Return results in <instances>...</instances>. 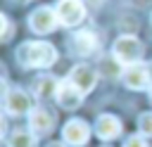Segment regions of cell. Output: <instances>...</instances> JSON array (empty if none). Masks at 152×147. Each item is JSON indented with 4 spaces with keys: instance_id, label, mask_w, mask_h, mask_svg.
<instances>
[{
    "instance_id": "obj_1",
    "label": "cell",
    "mask_w": 152,
    "mask_h": 147,
    "mask_svg": "<svg viewBox=\"0 0 152 147\" xmlns=\"http://www.w3.org/2000/svg\"><path fill=\"white\" fill-rule=\"evenodd\" d=\"M17 59L26 69H45V66L55 64L57 50L50 43H24L17 50Z\"/></svg>"
},
{
    "instance_id": "obj_2",
    "label": "cell",
    "mask_w": 152,
    "mask_h": 147,
    "mask_svg": "<svg viewBox=\"0 0 152 147\" xmlns=\"http://www.w3.org/2000/svg\"><path fill=\"white\" fill-rule=\"evenodd\" d=\"M112 57L119 62V64H138L140 57H142V43L133 36H121L116 38L114 47H112Z\"/></svg>"
},
{
    "instance_id": "obj_3",
    "label": "cell",
    "mask_w": 152,
    "mask_h": 147,
    "mask_svg": "<svg viewBox=\"0 0 152 147\" xmlns=\"http://www.w3.org/2000/svg\"><path fill=\"white\" fill-rule=\"evenodd\" d=\"M86 17V7L81 0H59L57 2V19L64 26H76Z\"/></svg>"
},
{
    "instance_id": "obj_4",
    "label": "cell",
    "mask_w": 152,
    "mask_h": 147,
    "mask_svg": "<svg viewBox=\"0 0 152 147\" xmlns=\"http://www.w3.org/2000/svg\"><path fill=\"white\" fill-rule=\"evenodd\" d=\"M5 111L12 116H21V114L31 111V97L19 88H7L5 90Z\"/></svg>"
},
{
    "instance_id": "obj_5",
    "label": "cell",
    "mask_w": 152,
    "mask_h": 147,
    "mask_svg": "<svg viewBox=\"0 0 152 147\" xmlns=\"http://www.w3.org/2000/svg\"><path fill=\"white\" fill-rule=\"evenodd\" d=\"M121 78H124V85L126 88H131V90H142V88H147V83H150V71H147V66L145 64H128L124 71H121Z\"/></svg>"
},
{
    "instance_id": "obj_6",
    "label": "cell",
    "mask_w": 152,
    "mask_h": 147,
    "mask_svg": "<svg viewBox=\"0 0 152 147\" xmlns=\"http://www.w3.org/2000/svg\"><path fill=\"white\" fill-rule=\"evenodd\" d=\"M57 12L55 9H50V7H40V9H36L31 17H28V26H31V31H36V33H50V31H55V26H57Z\"/></svg>"
},
{
    "instance_id": "obj_7",
    "label": "cell",
    "mask_w": 152,
    "mask_h": 147,
    "mask_svg": "<svg viewBox=\"0 0 152 147\" xmlns=\"http://www.w3.org/2000/svg\"><path fill=\"white\" fill-rule=\"evenodd\" d=\"M62 138H64V142H66V145L81 147V145H86V142H88V138H90V128H88V123H86V121H81V119H71V121L64 126Z\"/></svg>"
},
{
    "instance_id": "obj_8",
    "label": "cell",
    "mask_w": 152,
    "mask_h": 147,
    "mask_svg": "<svg viewBox=\"0 0 152 147\" xmlns=\"http://www.w3.org/2000/svg\"><path fill=\"white\" fill-rule=\"evenodd\" d=\"M69 81L86 95V92H90L93 88H95V81H97V76H95V71L90 69V66H86V64H78V66H74L71 69V74H69Z\"/></svg>"
},
{
    "instance_id": "obj_9",
    "label": "cell",
    "mask_w": 152,
    "mask_h": 147,
    "mask_svg": "<svg viewBox=\"0 0 152 147\" xmlns=\"http://www.w3.org/2000/svg\"><path fill=\"white\" fill-rule=\"evenodd\" d=\"M28 126H31V133L33 135H45V133H50L52 130V126H55V119H52V114L50 111H45V109H31L28 111Z\"/></svg>"
},
{
    "instance_id": "obj_10",
    "label": "cell",
    "mask_w": 152,
    "mask_h": 147,
    "mask_svg": "<svg viewBox=\"0 0 152 147\" xmlns=\"http://www.w3.org/2000/svg\"><path fill=\"white\" fill-rule=\"evenodd\" d=\"M81 90L71 83V81H64V83H59V88H57V102L64 107V109H76L78 104H81Z\"/></svg>"
},
{
    "instance_id": "obj_11",
    "label": "cell",
    "mask_w": 152,
    "mask_h": 147,
    "mask_svg": "<svg viewBox=\"0 0 152 147\" xmlns=\"http://www.w3.org/2000/svg\"><path fill=\"white\" fill-rule=\"evenodd\" d=\"M95 133L102 140H114L121 133V121L116 116H112V114H102L97 119V123H95Z\"/></svg>"
},
{
    "instance_id": "obj_12",
    "label": "cell",
    "mask_w": 152,
    "mask_h": 147,
    "mask_svg": "<svg viewBox=\"0 0 152 147\" xmlns=\"http://www.w3.org/2000/svg\"><path fill=\"white\" fill-rule=\"evenodd\" d=\"M71 45H74V50L78 55H90V52L97 50V38H95L93 31L83 28V31H76V36L71 38Z\"/></svg>"
},
{
    "instance_id": "obj_13",
    "label": "cell",
    "mask_w": 152,
    "mask_h": 147,
    "mask_svg": "<svg viewBox=\"0 0 152 147\" xmlns=\"http://www.w3.org/2000/svg\"><path fill=\"white\" fill-rule=\"evenodd\" d=\"M57 88H59V83L55 76H40L33 83V92L38 97H52V95H57Z\"/></svg>"
},
{
    "instance_id": "obj_14",
    "label": "cell",
    "mask_w": 152,
    "mask_h": 147,
    "mask_svg": "<svg viewBox=\"0 0 152 147\" xmlns=\"http://www.w3.org/2000/svg\"><path fill=\"white\" fill-rule=\"evenodd\" d=\"M7 147H33V133H28V130H14L7 138Z\"/></svg>"
},
{
    "instance_id": "obj_15",
    "label": "cell",
    "mask_w": 152,
    "mask_h": 147,
    "mask_svg": "<svg viewBox=\"0 0 152 147\" xmlns=\"http://www.w3.org/2000/svg\"><path fill=\"white\" fill-rule=\"evenodd\" d=\"M138 128H140V133H142V135H152V111H145V114L140 116Z\"/></svg>"
},
{
    "instance_id": "obj_16",
    "label": "cell",
    "mask_w": 152,
    "mask_h": 147,
    "mask_svg": "<svg viewBox=\"0 0 152 147\" xmlns=\"http://www.w3.org/2000/svg\"><path fill=\"white\" fill-rule=\"evenodd\" d=\"M124 147H147V142H145V138L133 135V138H128V140L124 142Z\"/></svg>"
},
{
    "instance_id": "obj_17",
    "label": "cell",
    "mask_w": 152,
    "mask_h": 147,
    "mask_svg": "<svg viewBox=\"0 0 152 147\" xmlns=\"http://www.w3.org/2000/svg\"><path fill=\"white\" fill-rule=\"evenodd\" d=\"M2 26H5V31H2V40H7L10 33H12V28H10V19H7V17H2Z\"/></svg>"
},
{
    "instance_id": "obj_18",
    "label": "cell",
    "mask_w": 152,
    "mask_h": 147,
    "mask_svg": "<svg viewBox=\"0 0 152 147\" xmlns=\"http://www.w3.org/2000/svg\"><path fill=\"white\" fill-rule=\"evenodd\" d=\"M48 147H64V145H59V142H52V145H48Z\"/></svg>"
},
{
    "instance_id": "obj_19",
    "label": "cell",
    "mask_w": 152,
    "mask_h": 147,
    "mask_svg": "<svg viewBox=\"0 0 152 147\" xmlns=\"http://www.w3.org/2000/svg\"><path fill=\"white\" fill-rule=\"evenodd\" d=\"M14 2H21V5H24V2H28V0H14Z\"/></svg>"
},
{
    "instance_id": "obj_20",
    "label": "cell",
    "mask_w": 152,
    "mask_h": 147,
    "mask_svg": "<svg viewBox=\"0 0 152 147\" xmlns=\"http://www.w3.org/2000/svg\"><path fill=\"white\" fill-rule=\"evenodd\" d=\"M150 100H152V88H150Z\"/></svg>"
}]
</instances>
